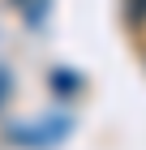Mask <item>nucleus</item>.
<instances>
[{"label": "nucleus", "instance_id": "nucleus-1", "mask_svg": "<svg viewBox=\"0 0 146 150\" xmlns=\"http://www.w3.org/2000/svg\"><path fill=\"white\" fill-rule=\"evenodd\" d=\"M125 17H129V26H142L146 22V0H129L125 4Z\"/></svg>", "mask_w": 146, "mask_h": 150}, {"label": "nucleus", "instance_id": "nucleus-2", "mask_svg": "<svg viewBox=\"0 0 146 150\" xmlns=\"http://www.w3.org/2000/svg\"><path fill=\"white\" fill-rule=\"evenodd\" d=\"M52 81H56V90H60V94H73V90L82 86V81L73 77V73H52Z\"/></svg>", "mask_w": 146, "mask_h": 150}, {"label": "nucleus", "instance_id": "nucleus-3", "mask_svg": "<svg viewBox=\"0 0 146 150\" xmlns=\"http://www.w3.org/2000/svg\"><path fill=\"white\" fill-rule=\"evenodd\" d=\"M0 99H4V73H0Z\"/></svg>", "mask_w": 146, "mask_h": 150}]
</instances>
